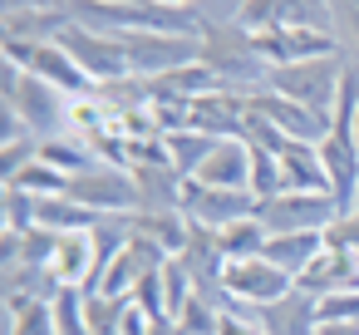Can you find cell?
Returning <instances> with one entry per match:
<instances>
[{
  "label": "cell",
  "instance_id": "obj_18",
  "mask_svg": "<svg viewBox=\"0 0 359 335\" xmlns=\"http://www.w3.org/2000/svg\"><path fill=\"white\" fill-rule=\"evenodd\" d=\"M163 261H168L163 247H153L148 237H133V242L114 256V266L104 271V286H99V291H104V296H133V286H138L153 266H163Z\"/></svg>",
  "mask_w": 359,
  "mask_h": 335
},
{
  "label": "cell",
  "instance_id": "obj_38",
  "mask_svg": "<svg viewBox=\"0 0 359 335\" xmlns=\"http://www.w3.org/2000/svg\"><path fill=\"white\" fill-rule=\"evenodd\" d=\"M40 158V138H25V143H6V148H0V178H6V183H15L30 163Z\"/></svg>",
  "mask_w": 359,
  "mask_h": 335
},
{
  "label": "cell",
  "instance_id": "obj_4",
  "mask_svg": "<svg viewBox=\"0 0 359 335\" xmlns=\"http://www.w3.org/2000/svg\"><path fill=\"white\" fill-rule=\"evenodd\" d=\"M65 192H69L79 207L99 212V217H128V212H138V207H143L133 173H128V168H114V163H94V168L74 173Z\"/></svg>",
  "mask_w": 359,
  "mask_h": 335
},
{
  "label": "cell",
  "instance_id": "obj_39",
  "mask_svg": "<svg viewBox=\"0 0 359 335\" xmlns=\"http://www.w3.org/2000/svg\"><path fill=\"white\" fill-rule=\"evenodd\" d=\"M133 306L148 315H168V296H163V266H153L138 286H133Z\"/></svg>",
  "mask_w": 359,
  "mask_h": 335
},
{
  "label": "cell",
  "instance_id": "obj_51",
  "mask_svg": "<svg viewBox=\"0 0 359 335\" xmlns=\"http://www.w3.org/2000/svg\"><path fill=\"white\" fill-rule=\"evenodd\" d=\"M354 212H359V207H354Z\"/></svg>",
  "mask_w": 359,
  "mask_h": 335
},
{
  "label": "cell",
  "instance_id": "obj_26",
  "mask_svg": "<svg viewBox=\"0 0 359 335\" xmlns=\"http://www.w3.org/2000/svg\"><path fill=\"white\" fill-rule=\"evenodd\" d=\"M55 276L65 286H84L94 276V251H89V232H60V251H55Z\"/></svg>",
  "mask_w": 359,
  "mask_h": 335
},
{
  "label": "cell",
  "instance_id": "obj_16",
  "mask_svg": "<svg viewBox=\"0 0 359 335\" xmlns=\"http://www.w3.org/2000/svg\"><path fill=\"white\" fill-rule=\"evenodd\" d=\"M359 286V256L339 251V247H325L300 276H295V291L325 301V296H339V291H354Z\"/></svg>",
  "mask_w": 359,
  "mask_h": 335
},
{
  "label": "cell",
  "instance_id": "obj_5",
  "mask_svg": "<svg viewBox=\"0 0 359 335\" xmlns=\"http://www.w3.org/2000/svg\"><path fill=\"white\" fill-rule=\"evenodd\" d=\"M241 30H320V35H334V0H246L241 15H236Z\"/></svg>",
  "mask_w": 359,
  "mask_h": 335
},
{
  "label": "cell",
  "instance_id": "obj_41",
  "mask_svg": "<svg viewBox=\"0 0 359 335\" xmlns=\"http://www.w3.org/2000/svg\"><path fill=\"white\" fill-rule=\"evenodd\" d=\"M320 320H359V286L339 291V296H325L320 301Z\"/></svg>",
  "mask_w": 359,
  "mask_h": 335
},
{
  "label": "cell",
  "instance_id": "obj_37",
  "mask_svg": "<svg viewBox=\"0 0 359 335\" xmlns=\"http://www.w3.org/2000/svg\"><path fill=\"white\" fill-rule=\"evenodd\" d=\"M163 296H168V315H177L192 296V271L182 266V256H168L163 261Z\"/></svg>",
  "mask_w": 359,
  "mask_h": 335
},
{
  "label": "cell",
  "instance_id": "obj_8",
  "mask_svg": "<svg viewBox=\"0 0 359 335\" xmlns=\"http://www.w3.org/2000/svg\"><path fill=\"white\" fill-rule=\"evenodd\" d=\"M6 60H15L25 74H35V79H45V84H55V89H65L69 99H84V94H94L99 84L69 60V50L60 45V40H45V45H20V40H6Z\"/></svg>",
  "mask_w": 359,
  "mask_h": 335
},
{
  "label": "cell",
  "instance_id": "obj_33",
  "mask_svg": "<svg viewBox=\"0 0 359 335\" xmlns=\"http://www.w3.org/2000/svg\"><path fill=\"white\" fill-rule=\"evenodd\" d=\"M222 315H226V310H217L207 296L192 291L187 306H182L172 320H177V335H217V330H222Z\"/></svg>",
  "mask_w": 359,
  "mask_h": 335
},
{
  "label": "cell",
  "instance_id": "obj_28",
  "mask_svg": "<svg viewBox=\"0 0 359 335\" xmlns=\"http://www.w3.org/2000/svg\"><path fill=\"white\" fill-rule=\"evenodd\" d=\"M40 158H45L50 168H60L65 178H74V173H84V168H94V163H99V158H94V148H89L84 138H74V133L40 138Z\"/></svg>",
  "mask_w": 359,
  "mask_h": 335
},
{
  "label": "cell",
  "instance_id": "obj_7",
  "mask_svg": "<svg viewBox=\"0 0 359 335\" xmlns=\"http://www.w3.org/2000/svg\"><path fill=\"white\" fill-rule=\"evenodd\" d=\"M118 45H123L128 70H133V74H143V79H158V74L187 70V65H197V55H202V40L158 35V30H133V35H118Z\"/></svg>",
  "mask_w": 359,
  "mask_h": 335
},
{
  "label": "cell",
  "instance_id": "obj_1",
  "mask_svg": "<svg viewBox=\"0 0 359 335\" xmlns=\"http://www.w3.org/2000/svg\"><path fill=\"white\" fill-rule=\"evenodd\" d=\"M197 60L222 79V89L251 94V89H266L271 84V60L256 50V35L241 30V25H207Z\"/></svg>",
  "mask_w": 359,
  "mask_h": 335
},
{
  "label": "cell",
  "instance_id": "obj_6",
  "mask_svg": "<svg viewBox=\"0 0 359 335\" xmlns=\"http://www.w3.org/2000/svg\"><path fill=\"white\" fill-rule=\"evenodd\" d=\"M334 217H339V207H334L330 192H276V197L256 202V222L271 237H285V232H325Z\"/></svg>",
  "mask_w": 359,
  "mask_h": 335
},
{
  "label": "cell",
  "instance_id": "obj_47",
  "mask_svg": "<svg viewBox=\"0 0 359 335\" xmlns=\"http://www.w3.org/2000/svg\"><path fill=\"white\" fill-rule=\"evenodd\" d=\"M55 6H69V0H6V11H55Z\"/></svg>",
  "mask_w": 359,
  "mask_h": 335
},
{
  "label": "cell",
  "instance_id": "obj_31",
  "mask_svg": "<svg viewBox=\"0 0 359 335\" xmlns=\"http://www.w3.org/2000/svg\"><path fill=\"white\" fill-rule=\"evenodd\" d=\"M6 315H11L6 335H60L50 301H6Z\"/></svg>",
  "mask_w": 359,
  "mask_h": 335
},
{
  "label": "cell",
  "instance_id": "obj_10",
  "mask_svg": "<svg viewBox=\"0 0 359 335\" xmlns=\"http://www.w3.org/2000/svg\"><path fill=\"white\" fill-rule=\"evenodd\" d=\"M295 291V276H285L280 266H271L266 256H251V261H226V296L236 301V310H256V306H271L280 296Z\"/></svg>",
  "mask_w": 359,
  "mask_h": 335
},
{
  "label": "cell",
  "instance_id": "obj_46",
  "mask_svg": "<svg viewBox=\"0 0 359 335\" xmlns=\"http://www.w3.org/2000/svg\"><path fill=\"white\" fill-rule=\"evenodd\" d=\"M315 335H359V320H320Z\"/></svg>",
  "mask_w": 359,
  "mask_h": 335
},
{
  "label": "cell",
  "instance_id": "obj_40",
  "mask_svg": "<svg viewBox=\"0 0 359 335\" xmlns=\"http://www.w3.org/2000/svg\"><path fill=\"white\" fill-rule=\"evenodd\" d=\"M325 247H339V251L359 256V212H349V217H334V222L325 227Z\"/></svg>",
  "mask_w": 359,
  "mask_h": 335
},
{
  "label": "cell",
  "instance_id": "obj_12",
  "mask_svg": "<svg viewBox=\"0 0 359 335\" xmlns=\"http://www.w3.org/2000/svg\"><path fill=\"white\" fill-rule=\"evenodd\" d=\"M320 158L330 173V197H334L339 217H349L359 207V138L349 129H330L320 138Z\"/></svg>",
  "mask_w": 359,
  "mask_h": 335
},
{
  "label": "cell",
  "instance_id": "obj_23",
  "mask_svg": "<svg viewBox=\"0 0 359 335\" xmlns=\"http://www.w3.org/2000/svg\"><path fill=\"white\" fill-rule=\"evenodd\" d=\"M69 25H74L69 6H55V11H6V40H20V45L60 40Z\"/></svg>",
  "mask_w": 359,
  "mask_h": 335
},
{
  "label": "cell",
  "instance_id": "obj_25",
  "mask_svg": "<svg viewBox=\"0 0 359 335\" xmlns=\"http://www.w3.org/2000/svg\"><path fill=\"white\" fill-rule=\"evenodd\" d=\"M320 251H325V232H285V237L266 242V261L280 266L285 276H300Z\"/></svg>",
  "mask_w": 359,
  "mask_h": 335
},
{
  "label": "cell",
  "instance_id": "obj_48",
  "mask_svg": "<svg viewBox=\"0 0 359 335\" xmlns=\"http://www.w3.org/2000/svg\"><path fill=\"white\" fill-rule=\"evenodd\" d=\"M148 335H177V320L172 315H153V330Z\"/></svg>",
  "mask_w": 359,
  "mask_h": 335
},
{
  "label": "cell",
  "instance_id": "obj_14",
  "mask_svg": "<svg viewBox=\"0 0 359 335\" xmlns=\"http://www.w3.org/2000/svg\"><path fill=\"white\" fill-rule=\"evenodd\" d=\"M246 104H251L256 114H266L285 138L320 143V138L330 133V114H315V109H305V104H295V99H285V94H276V89H251Z\"/></svg>",
  "mask_w": 359,
  "mask_h": 335
},
{
  "label": "cell",
  "instance_id": "obj_32",
  "mask_svg": "<svg viewBox=\"0 0 359 335\" xmlns=\"http://www.w3.org/2000/svg\"><path fill=\"white\" fill-rule=\"evenodd\" d=\"M50 306H55L60 335H89V291L84 286H60V296Z\"/></svg>",
  "mask_w": 359,
  "mask_h": 335
},
{
  "label": "cell",
  "instance_id": "obj_9",
  "mask_svg": "<svg viewBox=\"0 0 359 335\" xmlns=\"http://www.w3.org/2000/svg\"><path fill=\"white\" fill-rule=\"evenodd\" d=\"M182 217L197 222V227L226 232V227L256 217V197L246 188H207V183L187 178V188H182Z\"/></svg>",
  "mask_w": 359,
  "mask_h": 335
},
{
  "label": "cell",
  "instance_id": "obj_15",
  "mask_svg": "<svg viewBox=\"0 0 359 335\" xmlns=\"http://www.w3.org/2000/svg\"><path fill=\"white\" fill-rule=\"evenodd\" d=\"M256 50L271 60V70H280V65H305V60L339 55V40L320 35V30H256Z\"/></svg>",
  "mask_w": 359,
  "mask_h": 335
},
{
  "label": "cell",
  "instance_id": "obj_45",
  "mask_svg": "<svg viewBox=\"0 0 359 335\" xmlns=\"http://www.w3.org/2000/svg\"><path fill=\"white\" fill-rule=\"evenodd\" d=\"M20 261V232H6L0 237V266H15Z\"/></svg>",
  "mask_w": 359,
  "mask_h": 335
},
{
  "label": "cell",
  "instance_id": "obj_34",
  "mask_svg": "<svg viewBox=\"0 0 359 335\" xmlns=\"http://www.w3.org/2000/svg\"><path fill=\"white\" fill-rule=\"evenodd\" d=\"M123 310H128V296L89 291V335H123Z\"/></svg>",
  "mask_w": 359,
  "mask_h": 335
},
{
  "label": "cell",
  "instance_id": "obj_19",
  "mask_svg": "<svg viewBox=\"0 0 359 335\" xmlns=\"http://www.w3.org/2000/svg\"><path fill=\"white\" fill-rule=\"evenodd\" d=\"M276 158H280V178H285V192H330V173H325L320 143H300V138H285V148H280Z\"/></svg>",
  "mask_w": 359,
  "mask_h": 335
},
{
  "label": "cell",
  "instance_id": "obj_3",
  "mask_svg": "<svg viewBox=\"0 0 359 335\" xmlns=\"http://www.w3.org/2000/svg\"><path fill=\"white\" fill-rule=\"evenodd\" d=\"M339 79H344V55H325V60H305V65H280L271 70V84L276 94L315 109V114H330L334 99H339Z\"/></svg>",
  "mask_w": 359,
  "mask_h": 335
},
{
  "label": "cell",
  "instance_id": "obj_13",
  "mask_svg": "<svg viewBox=\"0 0 359 335\" xmlns=\"http://www.w3.org/2000/svg\"><path fill=\"white\" fill-rule=\"evenodd\" d=\"M246 114L251 109H246L241 89H217V94H202V99L187 104L192 129L207 133V138H236V143H246Z\"/></svg>",
  "mask_w": 359,
  "mask_h": 335
},
{
  "label": "cell",
  "instance_id": "obj_11",
  "mask_svg": "<svg viewBox=\"0 0 359 335\" xmlns=\"http://www.w3.org/2000/svg\"><path fill=\"white\" fill-rule=\"evenodd\" d=\"M60 45L69 50V60L94 79V84H109V79H123V74H133L128 70V60H123V45H118V35H99V30H84V25H69L65 35H60Z\"/></svg>",
  "mask_w": 359,
  "mask_h": 335
},
{
  "label": "cell",
  "instance_id": "obj_36",
  "mask_svg": "<svg viewBox=\"0 0 359 335\" xmlns=\"http://www.w3.org/2000/svg\"><path fill=\"white\" fill-rule=\"evenodd\" d=\"M15 188H25V192H35V197H60V192L69 188V178H65L60 168H50L45 158H35V163L15 178Z\"/></svg>",
  "mask_w": 359,
  "mask_h": 335
},
{
  "label": "cell",
  "instance_id": "obj_43",
  "mask_svg": "<svg viewBox=\"0 0 359 335\" xmlns=\"http://www.w3.org/2000/svg\"><path fill=\"white\" fill-rule=\"evenodd\" d=\"M217 335H266V330H261V320H251L246 310H226Z\"/></svg>",
  "mask_w": 359,
  "mask_h": 335
},
{
  "label": "cell",
  "instance_id": "obj_50",
  "mask_svg": "<svg viewBox=\"0 0 359 335\" xmlns=\"http://www.w3.org/2000/svg\"><path fill=\"white\" fill-rule=\"evenodd\" d=\"M354 138H359V119H354Z\"/></svg>",
  "mask_w": 359,
  "mask_h": 335
},
{
  "label": "cell",
  "instance_id": "obj_17",
  "mask_svg": "<svg viewBox=\"0 0 359 335\" xmlns=\"http://www.w3.org/2000/svg\"><path fill=\"white\" fill-rule=\"evenodd\" d=\"M256 320L266 335H315L320 330V301L305 291H290L271 306H256Z\"/></svg>",
  "mask_w": 359,
  "mask_h": 335
},
{
  "label": "cell",
  "instance_id": "obj_44",
  "mask_svg": "<svg viewBox=\"0 0 359 335\" xmlns=\"http://www.w3.org/2000/svg\"><path fill=\"white\" fill-rule=\"evenodd\" d=\"M153 330V315L148 310H138L133 306V296H128V310H123V335H148Z\"/></svg>",
  "mask_w": 359,
  "mask_h": 335
},
{
  "label": "cell",
  "instance_id": "obj_24",
  "mask_svg": "<svg viewBox=\"0 0 359 335\" xmlns=\"http://www.w3.org/2000/svg\"><path fill=\"white\" fill-rule=\"evenodd\" d=\"M128 242H133L128 217H99V222L89 227V251H94V276H89V291H99V286H104V271L114 266V256H118Z\"/></svg>",
  "mask_w": 359,
  "mask_h": 335
},
{
  "label": "cell",
  "instance_id": "obj_27",
  "mask_svg": "<svg viewBox=\"0 0 359 335\" xmlns=\"http://www.w3.org/2000/svg\"><path fill=\"white\" fill-rule=\"evenodd\" d=\"M94 222H99V212L79 207L69 192H60V197H40V207H35V227H50V232H89Z\"/></svg>",
  "mask_w": 359,
  "mask_h": 335
},
{
  "label": "cell",
  "instance_id": "obj_30",
  "mask_svg": "<svg viewBox=\"0 0 359 335\" xmlns=\"http://www.w3.org/2000/svg\"><path fill=\"white\" fill-rule=\"evenodd\" d=\"M163 143H168L172 168H177L182 178H197V168H202V163H207V153L217 148V138H207V133H197V129H177V133H168Z\"/></svg>",
  "mask_w": 359,
  "mask_h": 335
},
{
  "label": "cell",
  "instance_id": "obj_42",
  "mask_svg": "<svg viewBox=\"0 0 359 335\" xmlns=\"http://www.w3.org/2000/svg\"><path fill=\"white\" fill-rule=\"evenodd\" d=\"M0 124H6V133H0V148H6V143H25V138H35L30 124H25L15 109H6V104H0Z\"/></svg>",
  "mask_w": 359,
  "mask_h": 335
},
{
  "label": "cell",
  "instance_id": "obj_49",
  "mask_svg": "<svg viewBox=\"0 0 359 335\" xmlns=\"http://www.w3.org/2000/svg\"><path fill=\"white\" fill-rule=\"evenodd\" d=\"M158 6H197V0H158Z\"/></svg>",
  "mask_w": 359,
  "mask_h": 335
},
{
  "label": "cell",
  "instance_id": "obj_2",
  "mask_svg": "<svg viewBox=\"0 0 359 335\" xmlns=\"http://www.w3.org/2000/svg\"><path fill=\"white\" fill-rule=\"evenodd\" d=\"M0 104L15 109V114L30 124L35 138H60V133H69V104H74V99H69L65 89L45 84V79L25 74L15 60L0 65Z\"/></svg>",
  "mask_w": 359,
  "mask_h": 335
},
{
  "label": "cell",
  "instance_id": "obj_20",
  "mask_svg": "<svg viewBox=\"0 0 359 335\" xmlns=\"http://www.w3.org/2000/svg\"><path fill=\"white\" fill-rule=\"evenodd\" d=\"M197 183H207V188H246L251 192V148L236 143V138H217V148L197 168Z\"/></svg>",
  "mask_w": 359,
  "mask_h": 335
},
{
  "label": "cell",
  "instance_id": "obj_35",
  "mask_svg": "<svg viewBox=\"0 0 359 335\" xmlns=\"http://www.w3.org/2000/svg\"><path fill=\"white\" fill-rule=\"evenodd\" d=\"M35 207H40L35 192L6 183V197H0V212H6V232H30V227H35Z\"/></svg>",
  "mask_w": 359,
  "mask_h": 335
},
{
  "label": "cell",
  "instance_id": "obj_22",
  "mask_svg": "<svg viewBox=\"0 0 359 335\" xmlns=\"http://www.w3.org/2000/svg\"><path fill=\"white\" fill-rule=\"evenodd\" d=\"M128 227H133V237H148L153 247H163V256H182V247L192 237V222L182 212H153V207L128 212Z\"/></svg>",
  "mask_w": 359,
  "mask_h": 335
},
{
  "label": "cell",
  "instance_id": "obj_21",
  "mask_svg": "<svg viewBox=\"0 0 359 335\" xmlns=\"http://www.w3.org/2000/svg\"><path fill=\"white\" fill-rule=\"evenodd\" d=\"M128 173H133V183H138L143 207H153V212H182V188H187V178H182L172 163H133Z\"/></svg>",
  "mask_w": 359,
  "mask_h": 335
},
{
  "label": "cell",
  "instance_id": "obj_29",
  "mask_svg": "<svg viewBox=\"0 0 359 335\" xmlns=\"http://www.w3.org/2000/svg\"><path fill=\"white\" fill-rule=\"evenodd\" d=\"M266 242H271V232H266L256 217H246V222H236V227L217 232V247H222V256H226V261H251V256H266Z\"/></svg>",
  "mask_w": 359,
  "mask_h": 335
}]
</instances>
